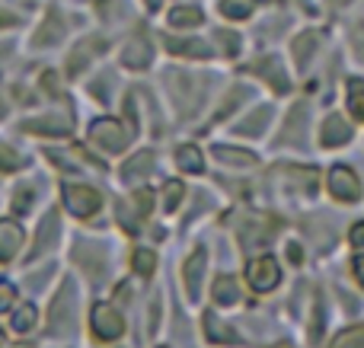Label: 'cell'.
Returning <instances> with one entry per match:
<instances>
[{"mask_svg": "<svg viewBox=\"0 0 364 348\" xmlns=\"http://www.w3.org/2000/svg\"><path fill=\"white\" fill-rule=\"evenodd\" d=\"M74 317H77V291L74 281H64L61 291L55 294L48 307V332L51 336H64V332L74 330Z\"/></svg>", "mask_w": 364, "mask_h": 348, "instance_id": "obj_1", "label": "cell"}, {"mask_svg": "<svg viewBox=\"0 0 364 348\" xmlns=\"http://www.w3.org/2000/svg\"><path fill=\"white\" fill-rule=\"evenodd\" d=\"M90 138H93L106 153H119V151H125V144H128L125 125L115 119H96L93 125H90Z\"/></svg>", "mask_w": 364, "mask_h": 348, "instance_id": "obj_2", "label": "cell"}, {"mask_svg": "<svg viewBox=\"0 0 364 348\" xmlns=\"http://www.w3.org/2000/svg\"><path fill=\"white\" fill-rule=\"evenodd\" d=\"M102 205V195L93 185H64V208L77 217H90L96 214Z\"/></svg>", "mask_w": 364, "mask_h": 348, "instance_id": "obj_3", "label": "cell"}, {"mask_svg": "<svg viewBox=\"0 0 364 348\" xmlns=\"http://www.w3.org/2000/svg\"><path fill=\"white\" fill-rule=\"evenodd\" d=\"M246 278L256 291H275L278 281H282V266H278L272 256H259L246 266Z\"/></svg>", "mask_w": 364, "mask_h": 348, "instance_id": "obj_4", "label": "cell"}, {"mask_svg": "<svg viewBox=\"0 0 364 348\" xmlns=\"http://www.w3.org/2000/svg\"><path fill=\"white\" fill-rule=\"evenodd\" d=\"M90 323H93V332L102 339V342H112L125 332V320L119 317V310L109 304H96L93 313H90Z\"/></svg>", "mask_w": 364, "mask_h": 348, "instance_id": "obj_5", "label": "cell"}, {"mask_svg": "<svg viewBox=\"0 0 364 348\" xmlns=\"http://www.w3.org/2000/svg\"><path fill=\"white\" fill-rule=\"evenodd\" d=\"M329 192H333V198H339V202H358L361 179L355 176V170H348V166H333V173H329Z\"/></svg>", "mask_w": 364, "mask_h": 348, "instance_id": "obj_6", "label": "cell"}, {"mask_svg": "<svg viewBox=\"0 0 364 348\" xmlns=\"http://www.w3.org/2000/svg\"><path fill=\"white\" fill-rule=\"evenodd\" d=\"M58 230H61V224H58V211H48V214L42 217V224H38V230H36V246L29 249L26 262H36L42 253L55 249V243H58Z\"/></svg>", "mask_w": 364, "mask_h": 348, "instance_id": "obj_7", "label": "cell"}, {"mask_svg": "<svg viewBox=\"0 0 364 348\" xmlns=\"http://www.w3.org/2000/svg\"><path fill=\"white\" fill-rule=\"evenodd\" d=\"M74 259L80 262L83 272L93 281L106 278V249L102 246H96V243H80V246L74 249Z\"/></svg>", "mask_w": 364, "mask_h": 348, "instance_id": "obj_8", "label": "cell"}, {"mask_svg": "<svg viewBox=\"0 0 364 348\" xmlns=\"http://www.w3.org/2000/svg\"><path fill=\"white\" fill-rule=\"evenodd\" d=\"M252 74H259L262 80H269V87L278 89V93H288V89H291L288 70H284L282 58H262L259 64H252Z\"/></svg>", "mask_w": 364, "mask_h": 348, "instance_id": "obj_9", "label": "cell"}, {"mask_svg": "<svg viewBox=\"0 0 364 348\" xmlns=\"http://www.w3.org/2000/svg\"><path fill=\"white\" fill-rule=\"evenodd\" d=\"M70 128H74L70 115H45V119L26 121L23 131H29V134H48V138H64V134H70Z\"/></svg>", "mask_w": 364, "mask_h": 348, "instance_id": "obj_10", "label": "cell"}, {"mask_svg": "<svg viewBox=\"0 0 364 348\" xmlns=\"http://www.w3.org/2000/svg\"><path fill=\"white\" fill-rule=\"evenodd\" d=\"M205 266H208V253H205V249H195V253L186 259V266H182V278H186V291H188V298H198V288H201V275H205Z\"/></svg>", "mask_w": 364, "mask_h": 348, "instance_id": "obj_11", "label": "cell"}, {"mask_svg": "<svg viewBox=\"0 0 364 348\" xmlns=\"http://www.w3.org/2000/svg\"><path fill=\"white\" fill-rule=\"evenodd\" d=\"M23 246V227L16 221H0V262H10Z\"/></svg>", "mask_w": 364, "mask_h": 348, "instance_id": "obj_12", "label": "cell"}, {"mask_svg": "<svg viewBox=\"0 0 364 348\" xmlns=\"http://www.w3.org/2000/svg\"><path fill=\"white\" fill-rule=\"evenodd\" d=\"M352 141V128H348V121L342 119V115H329L326 121H323V147H342Z\"/></svg>", "mask_w": 364, "mask_h": 348, "instance_id": "obj_13", "label": "cell"}, {"mask_svg": "<svg viewBox=\"0 0 364 348\" xmlns=\"http://www.w3.org/2000/svg\"><path fill=\"white\" fill-rule=\"evenodd\" d=\"M205 336H208V342H214V345H240L237 332H233L218 313H205Z\"/></svg>", "mask_w": 364, "mask_h": 348, "instance_id": "obj_14", "label": "cell"}, {"mask_svg": "<svg viewBox=\"0 0 364 348\" xmlns=\"http://www.w3.org/2000/svg\"><path fill=\"white\" fill-rule=\"evenodd\" d=\"M154 160L157 157H154L151 151L134 153V157L125 163V170H122V179H125V183H141L144 176H151L154 173Z\"/></svg>", "mask_w": 364, "mask_h": 348, "instance_id": "obj_15", "label": "cell"}, {"mask_svg": "<svg viewBox=\"0 0 364 348\" xmlns=\"http://www.w3.org/2000/svg\"><path fill=\"white\" fill-rule=\"evenodd\" d=\"M151 58H154L151 42H147L144 36H134V38H132V45L125 48V64H128L132 70H144L147 64H151Z\"/></svg>", "mask_w": 364, "mask_h": 348, "instance_id": "obj_16", "label": "cell"}, {"mask_svg": "<svg viewBox=\"0 0 364 348\" xmlns=\"http://www.w3.org/2000/svg\"><path fill=\"white\" fill-rule=\"evenodd\" d=\"M102 48H106V42H102V38H87L83 45H77L74 55H70V61H68V74L77 77L90 64V55H93V51H102Z\"/></svg>", "mask_w": 364, "mask_h": 348, "instance_id": "obj_17", "label": "cell"}, {"mask_svg": "<svg viewBox=\"0 0 364 348\" xmlns=\"http://www.w3.org/2000/svg\"><path fill=\"white\" fill-rule=\"evenodd\" d=\"M214 157L227 166H237V170H246V166H256L259 157L250 151H240V147H214Z\"/></svg>", "mask_w": 364, "mask_h": 348, "instance_id": "obj_18", "label": "cell"}, {"mask_svg": "<svg viewBox=\"0 0 364 348\" xmlns=\"http://www.w3.org/2000/svg\"><path fill=\"white\" fill-rule=\"evenodd\" d=\"M61 36H64V23H61V16H58V13H48V19H45V26L36 32L32 45H36V48H45V45L58 42Z\"/></svg>", "mask_w": 364, "mask_h": 348, "instance_id": "obj_19", "label": "cell"}, {"mask_svg": "<svg viewBox=\"0 0 364 348\" xmlns=\"http://www.w3.org/2000/svg\"><path fill=\"white\" fill-rule=\"evenodd\" d=\"M176 163H179L182 173H192V176L205 173V157H201V151H198V147H192V144L179 147V151H176Z\"/></svg>", "mask_w": 364, "mask_h": 348, "instance_id": "obj_20", "label": "cell"}, {"mask_svg": "<svg viewBox=\"0 0 364 348\" xmlns=\"http://www.w3.org/2000/svg\"><path fill=\"white\" fill-rule=\"evenodd\" d=\"M211 298H214V304H220V307H233V304L240 300V288H237V281L227 278V275H220V278L214 281Z\"/></svg>", "mask_w": 364, "mask_h": 348, "instance_id": "obj_21", "label": "cell"}, {"mask_svg": "<svg viewBox=\"0 0 364 348\" xmlns=\"http://www.w3.org/2000/svg\"><path fill=\"white\" fill-rule=\"evenodd\" d=\"M304 119H307V106H294L282 128V138L291 141V144H301V134H304Z\"/></svg>", "mask_w": 364, "mask_h": 348, "instance_id": "obj_22", "label": "cell"}, {"mask_svg": "<svg viewBox=\"0 0 364 348\" xmlns=\"http://www.w3.org/2000/svg\"><path fill=\"white\" fill-rule=\"evenodd\" d=\"M170 23L182 26V29H192V26L205 23V13H201L198 6H176V10H170Z\"/></svg>", "mask_w": 364, "mask_h": 348, "instance_id": "obj_23", "label": "cell"}, {"mask_svg": "<svg viewBox=\"0 0 364 348\" xmlns=\"http://www.w3.org/2000/svg\"><path fill=\"white\" fill-rule=\"evenodd\" d=\"M269 119H272V109H269V106L256 109V112H252L250 119H246V121H240V125H237V134H259V131H265V125H269Z\"/></svg>", "mask_w": 364, "mask_h": 348, "instance_id": "obj_24", "label": "cell"}, {"mask_svg": "<svg viewBox=\"0 0 364 348\" xmlns=\"http://www.w3.org/2000/svg\"><path fill=\"white\" fill-rule=\"evenodd\" d=\"M170 51H176V55H186V58H205L211 55V48H208V42H195V38H170Z\"/></svg>", "mask_w": 364, "mask_h": 348, "instance_id": "obj_25", "label": "cell"}, {"mask_svg": "<svg viewBox=\"0 0 364 348\" xmlns=\"http://www.w3.org/2000/svg\"><path fill=\"white\" fill-rule=\"evenodd\" d=\"M316 42H320V38L314 36V32H307V36H297L294 38V61H297V67H307V61H310V55H314L316 51Z\"/></svg>", "mask_w": 364, "mask_h": 348, "instance_id": "obj_26", "label": "cell"}, {"mask_svg": "<svg viewBox=\"0 0 364 348\" xmlns=\"http://www.w3.org/2000/svg\"><path fill=\"white\" fill-rule=\"evenodd\" d=\"M348 112H352L358 121H364V83L361 80L348 83Z\"/></svg>", "mask_w": 364, "mask_h": 348, "instance_id": "obj_27", "label": "cell"}, {"mask_svg": "<svg viewBox=\"0 0 364 348\" xmlns=\"http://www.w3.org/2000/svg\"><path fill=\"white\" fill-rule=\"evenodd\" d=\"M333 348H364V326H352V330L339 332Z\"/></svg>", "mask_w": 364, "mask_h": 348, "instance_id": "obj_28", "label": "cell"}, {"mask_svg": "<svg viewBox=\"0 0 364 348\" xmlns=\"http://www.w3.org/2000/svg\"><path fill=\"white\" fill-rule=\"evenodd\" d=\"M132 266H134V272L138 275H154V268H157V256L151 253V249H138V253L132 256Z\"/></svg>", "mask_w": 364, "mask_h": 348, "instance_id": "obj_29", "label": "cell"}, {"mask_svg": "<svg viewBox=\"0 0 364 348\" xmlns=\"http://www.w3.org/2000/svg\"><path fill=\"white\" fill-rule=\"evenodd\" d=\"M182 195H186V185L176 183V179H170V183L164 185V211H176Z\"/></svg>", "mask_w": 364, "mask_h": 348, "instance_id": "obj_30", "label": "cell"}, {"mask_svg": "<svg viewBox=\"0 0 364 348\" xmlns=\"http://www.w3.org/2000/svg\"><path fill=\"white\" fill-rule=\"evenodd\" d=\"M36 317H38L36 307H32V304H23V307L16 310V317H13V330H16V332H29L32 326H36Z\"/></svg>", "mask_w": 364, "mask_h": 348, "instance_id": "obj_31", "label": "cell"}, {"mask_svg": "<svg viewBox=\"0 0 364 348\" xmlns=\"http://www.w3.org/2000/svg\"><path fill=\"white\" fill-rule=\"evenodd\" d=\"M220 10H224V16H230V19H246L252 13V4L250 0H224Z\"/></svg>", "mask_w": 364, "mask_h": 348, "instance_id": "obj_32", "label": "cell"}, {"mask_svg": "<svg viewBox=\"0 0 364 348\" xmlns=\"http://www.w3.org/2000/svg\"><path fill=\"white\" fill-rule=\"evenodd\" d=\"M19 166H23V157H19L13 147L0 144V170H4V173H13V170H19Z\"/></svg>", "mask_w": 364, "mask_h": 348, "instance_id": "obj_33", "label": "cell"}, {"mask_svg": "<svg viewBox=\"0 0 364 348\" xmlns=\"http://www.w3.org/2000/svg\"><path fill=\"white\" fill-rule=\"evenodd\" d=\"M246 96H250V89H246V87H237V89H233V93H230V96H227V99H224V106H220L218 119H224V115H230V112H233V109H237V106H240V102H243V99H246Z\"/></svg>", "mask_w": 364, "mask_h": 348, "instance_id": "obj_34", "label": "cell"}, {"mask_svg": "<svg viewBox=\"0 0 364 348\" xmlns=\"http://www.w3.org/2000/svg\"><path fill=\"white\" fill-rule=\"evenodd\" d=\"M32 205V192H29V185H19L16 189V198H13V214H23L26 208Z\"/></svg>", "mask_w": 364, "mask_h": 348, "instance_id": "obj_35", "label": "cell"}, {"mask_svg": "<svg viewBox=\"0 0 364 348\" xmlns=\"http://www.w3.org/2000/svg\"><path fill=\"white\" fill-rule=\"evenodd\" d=\"M218 42L224 45L227 55H237V51H240V38H237V32H218Z\"/></svg>", "mask_w": 364, "mask_h": 348, "instance_id": "obj_36", "label": "cell"}, {"mask_svg": "<svg viewBox=\"0 0 364 348\" xmlns=\"http://www.w3.org/2000/svg\"><path fill=\"white\" fill-rule=\"evenodd\" d=\"M13 300H16V291H13V285H6V281H0V313L10 310Z\"/></svg>", "mask_w": 364, "mask_h": 348, "instance_id": "obj_37", "label": "cell"}, {"mask_svg": "<svg viewBox=\"0 0 364 348\" xmlns=\"http://www.w3.org/2000/svg\"><path fill=\"white\" fill-rule=\"evenodd\" d=\"M352 266H355V278H358V285L364 288V256H355Z\"/></svg>", "mask_w": 364, "mask_h": 348, "instance_id": "obj_38", "label": "cell"}, {"mask_svg": "<svg viewBox=\"0 0 364 348\" xmlns=\"http://www.w3.org/2000/svg\"><path fill=\"white\" fill-rule=\"evenodd\" d=\"M352 243L355 246H364V224H355L352 227Z\"/></svg>", "mask_w": 364, "mask_h": 348, "instance_id": "obj_39", "label": "cell"}, {"mask_svg": "<svg viewBox=\"0 0 364 348\" xmlns=\"http://www.w3.org/2000/svg\"><path fill=\"white\" fill-rule=\"evenodd\" d=\"M16 23H19V16H13V13L0 10V26H16Z\"/></svg>", "mask_w": 364, "mask_h": 348, "instance_id": "obj_40", "label": "cell"}, {"mask_svg": "<svg viewBox=\"0 0 364 348\" xmlns=\"http://www.w3.org/2000/svg\"><path fill=\"white\" fill-rule=\"evenodd\" d=\"M288 256H291V262H301V249H297V246H291Z\"/></svg>", "mask_w": 364, "mask_h": 348, "instance_id": "obj_41", "label": "cell"}, {"mask_svg": "<svg viewBox=\"0 0 364 348\" xmlns=\"http://www.w3.org/2000/svg\"><path fill=\"white\" fill-rule=\"evenodd\" d=\"M160 4V0H147V6H157Z\"/></svg>", "mask_w": 364, "mask_h": 348, "instance_id": "obj_42", "label": "cell"}, {"mask_svg": "<svg viewBox=\"0 0 364 348\" xmlns=\"http://www.w3.org/2000/svg\"><path fill=\"white\" fill-rule=\"evenodd\" d=\"M272 348H291V345H288V342H282V345H272Z\"/></svg>", "mask_w": 364, "mask_h": 348, "instance_id": "obj_43", "label": "cell"}, {"mask_svg": "<svg viewBox=\"0 0 364 348\" xmlns=\"http://www.w3.org/2000/svg\"><path fill=\"white\" fill-rule=\"evenodd\" d=\"M0 115H4V102H0Z\"/></svg>", "mask_w": 364, "mask_h": 348, "instance_id": "obj_44", "label": "cell"}, {"mask_svg": "<svg viewBox=\"0 0 364 348\" xmlns=\"http://www.w3.org/2000/svg\"><path fill=\"white\" fill-rule=\"evenodd\" d=\"M0 342H4V332H0Z\"/></svg>", "mask_w": 364, "mask_h": 348, "instance_id": "obj_45", "label": "cell"}]
</instances>
